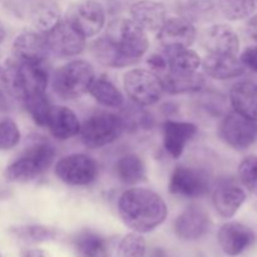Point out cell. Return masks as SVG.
<instances>
[{
    "instance_id": "38",
    "label": "cell",
    "mask_w": 257,
    "mask_h": 257,
    "mask_svg": "<svg viewBox=\"0 0 257 257\" xmlns=\"http://www.w3.org/2000/svg\"><path fill=\"white\" fill-rule=\"evenodd\" d=\"M20 257H52L49 252L42 250V248H28L22 252Z\"/></svg>"
},
{
    "instance_id": "1",
    "label": "cell",
    "mask_w": 257,
    "mask_h": 257,
    "mask_svg": "<svg viewBox=\"0 0 257 257\" xmlns=\"http://www.w3.org/2000/svg\"><path fill=\"white\" fill-rule=\"evenodd\" d=\"M118 212L125 226L135 232H151L165 222L167 206L163 198L148 188H131L118 201Z\"/></svg>"
},
{
    "instance_id": "31",
    "label": "cell",
    "mask_w": 257,
    "mask_h": 257,
    "mask_svg": "<svg viewBox=\"0 0 257 257\" xmlns=\"http://www.w3.org/2000/svg\"><path fill=\"white\" fill-rule=\"evenodd\" d=\"M23 103H24L25 109L33 118V120L40 127H47L50 112L53 109V104L48 99L45 93L32 95V97L27 98Z\"/></svg>"
},
{
    "instance_id": "18",
    "label": "cell",
    "mask_w": 257,
    "mask_h": 257,
    "mask_svg": "<svg viewBox=\"0 0 257 257\" xmlns=\"http://www.w3.org/2000/svg\"><path fill=\"white\" fill-rule=\"evenodd\" d=\"M131 19L145 32H158L167 20L166 7L156 0H138L130 9Z\"/></svg>"
},
{
    "instance_id": "6",
    "label": "cell",
    "mask_w": 257,
    "mask_h": 257,
    "mask_svg": "<svg viewBox=\"0 0 257 257\" xmlns=\"http://www.w3.org/2000/svg\"><path fill=\"white\" fill-rule=\"evenodd\" d=\"M124 120L108 112L95 113L80 125V140L88 148H100L114 142L124 131Z\"/></svg>"
},
{
    "instance_id": "8",
    "label": "cell",
    "mask_w": 257,
    "mask_h": 257,
    "mask_svg": "<svg viewBox=\"0 0 257 257\" xmlns=\"http://www.w3.org/2000/svg\"><path fill=\"white\" fill-rule=\"evenodd\" d=\"M124 89L128 97L140 105H152L162 97L161 78L152 70L132 69L124 74Z\"/></svg>"
},
{
    "instance_id": "30",
    "label": "cell",
    "mask_w": 257,
    "mask_h": 257,
    "mask_svg": "<svg viewBox=\"0 0 257 257\" xmlns=\"http://www.w3.org/2000/svg\"><path fill=\"white\" fill-rule=\"evenodd\" d=\"M168 54V68L171 72L175 73H195L198 72V68L201 67L200 55L191 50L190 48L186 49L175 50V52L167 53Z\"/></svg>"
},
{
    "instance_id": "26",
    "label": "cell",
    "mask_w": 257,
    "mask_h": 257,
    "mask_svg": "<svg viewBox=\"0 0 257 257\" xmlns=\"http://www.w3.org/2000/svg\"><path fill=\"white\" fill-rule=\"evenodd\" d=\"M117 177L125 185H137L145 180L146 171L141 157L137 155H125L117 162L115 166Z\"/></svg>"
},
{
    "instance_id": "41",
    "label": "cell",
    "mask_w": 257,
    "mask_h": 257,
    "mask_svg": "<svg viewBox=\"0 0 257 257\" xmlns=\"http://www.w3.org/2000/svg\"><path fill=\"white\" fill-rule=\"evenodd\" d=\"M0 75H2V69H0Z\"/></svg>"
},
{
    "instance_id": "37",
    "label": "cell",
    "mask_w": 257,
    "mask_h": 257,
    "mask_svg": "<svg viewBox=\"0 0 257 257\" xmlns=\"http://www.w3.org/2000/svg\"><path fill=\"white\" fill-rule=\"evenodd\" d=\"M148 65L152 68L153 72H163V70L168 69V62L166 58H163L162 55L158 54H152L148 57L147 59Z\"/></svg>"
},
{
    "instance_id": "4",
    "label": "cell",
    "mask_w": 257,
    "mask_h": 257,
    "mask_svg": "<svg viewBox=\"0 0 257 257\" xmlns=\"http://www.w3.org/2000/svg\"><path fill=\"white\" fill-rule=\"evenodd\" d=\"M54 158L55 150L53 146L37 143L8 166L5 177L10 182H29L44 173L52 166Z\"/></svg>"
},
{
    "instance_id": "32",
    "label": "cell",
    "mask_w": 257,
    "mask_h": 257,
    "mask_svg": "<svg viewBox=\"0 0 257 257\" xmlns=\"http://www.w3.org/2000/svg\"><path fill=\"white\" fill-rule=\"evenodd\" d=\"M218 8L228 20H242L248 18L256 8V0H218Z\"/></svg>"
},
{
    "instance_id": "2",
    "label": "cell",
    "mask_w": 257,
    "mask_h": 257,
    "mask_svg": "<svg viewBox=\"0 0 257 257\" xmlns=\"http://www.w3.org/2000/svg\"><path fill=\"white\" fill-rule=\"evenodd\" d=\"M103 37L117 53L122 68L136 64L148 49L146 32L132 19L118 18L110 22Z\"/></svg>"
},
{
    "instance_id": "16",
    "label": "cell",
    "mask_w": 257,
    "mask_h": 257,
    "mask_svg": "<svg viewBox=\"0 0 257 257\" xmlns=\"http://www.w3.org/2000/svg\"><path fill=\"white\" fill-rule=\"evenodd\" d=\"M211 221L208 213L200 206H190L175 221V232L178 237L195 241L203 237L210 231Z\"/></svg>"
},
{
    "instance_id": "33",
    "label": "cell",
    "mask_w": 257,
    "mask_h": 257,
    "mask_svg": "<svg viewBox=\"0 0 257 257\" xmlns=\"http://www.w3.org/2000/svg\"><path fill=\"white\" fill-rule=\"evenodd\" d=\"M146 241L143 236L138 232L125 235L119 241L115 251L117 257H145Z\"/></svg>"
},
{
    "instance_id": "12",
    "label": "cell",
    "mask_w": 257,
    "mask_h": 257,
    "mask_svg": "<svg viewBox=\"0 0 257 257\" xmlns=\"http://www.w3.org/2000/svg\"><path fill=\"white\" fill-rule=\"evenodd\" d=\"M196 28L187 18L176 17L167 19L157 32V40L171 53L175 50L186 49L193 44L196 39Z\"/></svg>"
},
{
    "instance_id": "13",
    "label": "cell",
    "mask_w": 257,
    "mask_h": 257,
    "mask_svg": "<svg viewBox=\"0 0 257 257\" xmlns=\"http://www.w3.org/2000/svg\"><path fill=\"white\" fill-rule=\"evenodd\" d=\"M44 35L49 52L58 57H74L84 50L85 38L64 19Z\"/></svg>"
},
{
    "instance_id": "39",
    "label": "cell",
    "mask_w": 257,
    "mask_h": 257,
    "mask_svg": "<svg viewBox=\"0 0 257 257\" xmlns=\"http://www.w3.org/2000/svg\"><path fill=\"white\" fill-rule=\"evenodd\" d=\"M247 33L251 38L257 43V15L251 18L247 23Z\"/></svg>"
},
{
    "instance_id": "25",
    "label": "cell",
    "mask_w": 257,
    "mask_h": 257,
    "mask_svg": "<svg viewBox=\"0 0 257 257\" xmlns=\"http://www.w3.org/2000/svg\"><path fill=\"white\" fill-rule=\"evenodd\" d=\"M88 92L99 104L104 107L119 108L124 103L122 92L105 78H94Z\"/></svg>"
},
{
    "instance_id": "29",
    "label": "cell",
    "mask_w": 257,
    "mask_h": 257,
    "mask_svg": "<svg viewBox=\"0 0 257 257\" xmlns=\"http://www.w3.org/2000/svg\"><path fill=\"white\" fill-rule=\"evenodd\" d=\"M62 20L59 9L53 3H42L32 12L33 27L42 34H47Z\"/></svg>"
},
{
    "instance_id": "21",
    "label": "cell",
    "mask_w": 257,
    "mask_h": 257,
    "mask_svg": "<svg viewBox=\"0 0 257 257\" xmlns=\"http://www.w3.org/2000/svg\"><path fill=\"white\" fill-rule=\"evenodd\" d=\"M246 201V192L237 185L222 183L215 190L212 202L220 216L230 218L236 215Z\"/></svg>"
},
{
    "instance_id": "19",
    "label": "cell",
    "mask_w": 257,
    "mask_h": 257,
    "mask_svg": "<svg viewBox=\"0 0 257 257\" xmlns=\"http://www.w3.org/2000/svg\"><path fill=\"white\" fill-rule=\"evenodd\" d=\"M197 135V127L188 122L167 120L163 124V145L168 155L173 158L181 157L186 146Z\"/></svg>"
},
{
    "instance_id": "23",
    "label": "cell",
    "mask_w": 257,
    "mask_h": 257,
    "mask_svg": "<svg viewBox=\"0 0 257 257\" xmlns=\"http://www.w3.org/2000/svg\"><path fill=\"white\" fill-rule=\"evenodd\" d=\"M230 100L235 112L257 122V83L242 80L231 88Z\"/></svg>"
},
{
    "instance_id": "7",
    "label": "cell",
    "mask_w": 257,
    "mask_h": 257,
    "mask_svg": "<svg viewBox=\"0 0 257 257\" xmlns=\"http://www.w3.org/2000/svg\"><path fill=\"white\" fill-rule=\"evenodd\" d=\"M64 20L84 38L94 37L105 24V10L98 0H79L68 8Z\"/></svg>"
},
{
    "instance_id": "17",
    "label": "cell",
    "mask_w": 257,
    "mask_h": 257,
    "mask_svg": "<svg viewBox=\"0 0 257 257\" xmlns=\"http://www.w3.org/2000/svg\"><path fill=\"white\" fill-rule=\"evenodd\" d=\"M218 243L226 255L238 256L255 241V233L241 222H227L218 231Z\"/></svg>"
},
{
    "instance_id": "5",
    "label": "cell",
    "mask_w": 257,
    "mask_h": 257,
    "mask_svg": "<svg viewBox=\"0 0 257 257\" xmlns=\"http://www.w3.org/2000/svg\"><path fill=\"white\" fill-rule=\"evenodd\" d=\"M94 78V69L90 63L72 60L55 72L53 90L62 99H75L88 92Z\"/></svg>"
},
{
    "instance_id": "11",
    "label": "cell",
    "mask_w": 257,
    "mask_h": 257,
    "mask_svg": "<svg viewBox=\"0 0 257 257\" xmlns=\"http://www.w3.org/2000/svg\"><path fill=\"white\" fill-rule=\"evenodd\" d=\"M170 192L183 197H200L210 190V176L206 171L188 166L175 168L170 180Z\"/></svg>"
},
{
    "instance_id": "22",
    "label": "cell",
    "mask_w": 257,
    "mask_h": 257,
    "mask_svg": "<svg viewBox=\"0 0 257 257\" xmlns=\"http://www.w3.org/2000/svg\"><path fill=\"white\" fill-rule=\"evenodd\" d=\"M47 127L53 137L59 141H67L79 133L80 123L72 109L64 105L60 107L53 105Z\"/></svg>"
},
{
    "instance_id": "36",
    "label": "cell",
    "mask_w": 257,
    "mask_h": 257,
    "mask_svg": "<svg viewBox=\"0 0 257 257\" xmlns=\"http://www.w3.org/2000/svg\"><path fill=\"white\" fill-rule=\"evenodd\" d=\"M243 67L257 73V47H250L241 54L240 58Z\"/></svg>"
},
{
    "instance_id": "24",
    "label": "cell",
    "mask_w": 257,
    "mask_h": 257,
    "mask_svg": "<svg viewBox=\"0 0 257 257\" xmlns=\"http://www.w3.org/2000/svg\"><path fill=\"white\" fill-rule=\"evenodd\" d=\"M163 90L170 94L198 92L205 84V78L201 73H175L168 70L162 78Z\"/></svg>"
},
{
    "instance_id": "20",
    "label": "cell",
    "mask_w": 257,
    "mask_h": 257,
    "mask_svg": "<svg viewBox=\"0 0 257 257\" xmlns=\"http://www.w3.org/2000/svg\"><path fill=\"white\" fill-rule=\"evenodd\" d=\"M201 65L206 74L218 80L237 78L245 72V67L236 55L208 54Z\"/></svg>"
},
{
    "instance_id": "40",
    "label": "cell",
    "mask_w": 257,
    "mask_h": 257,
    "mask_svg": "<svg viewBox=\"0 0 257 257\" xmlns=\"http://www.w3.org/2000/svg\"><path fill=\"white\" fill-rule=\"evenodd\" d=\"M5 35H7V32H5L4 25H3V24H2V22H0V44H2V43L4 42Z\"/></svg>"
},
{
    "instance_id": "15",
    "label": "cell",
    "mask_w": 257,
    "mask_h": 257,
    "mask_svg": "<svg viewBox=\"0 0 257 257\" xmlns=\"http://www.w3.org/2000/svg\"><path fill=\"white\" fill-rule=\"evenodd\" d=\"M49 54L47 38L42 33L24 32L13 42V55L17 62L39 64Z\"/></svg>"
},
{
    "instance_id": "9",
    "label": "cell",
    "mask_w": 257,
    "mask_h": 257,
    "mask_svg": "<svg viewBox=\"0 0 257 257\" xmlns=\"http://www.w3.org/2000/svg\"><path fill=\"white\" fill-rule=\"evenodd\" d=\"M55 175L69 186H88L97 180L98 165L89 156L74 153L65 156L57 163Z\"/></svg>"
},
{
    "instance_id": "34",
    "label": "cell",
    "mask_w": 257,
    "mask_h": 257,
    "mask_svg": "<svg viewBox=\"0 0 257 257\" xmlns=\"http://www.w3.org/2000/svg\"><path fill=\"white\" fill-rule=\"evenodd\" d=\"M238 177L250 192L257 195V156H248L240 163Z\"/></svg>"
},
{
    "instance_id": "10",
    "label": "cell",
    "mask_w": 257,
    "mask_h": 257,
    "mask_svg": "<svg viewBox=\"0 0 257 257\" xmlns=\"http://www.w3.org/2000/svg\"><path fill=\"white\" fill-rule=\"evenodd\" d=\"M218 135L230 147L238 151L246 150L256 141L257 122L233 110L221 120Z\"/></svg>"
},
{
    "instance_id": "35",
    "label": "cell",
    "mask_w": 257,
    "mask_h": 257,
    "mask_svg": "<svg viewBox=\"0 0 257 257\" xmlns=\"http://www.w3.org/2000/svg\"><path fill=\"white\" fill-rule=\"evenodd\" d=\"M20 142V131L10 118L0 120V151H9Z\"/></svg>"
},
{
    "instance_id": "14",
    "label": "cell",
    "mask_w": 257,
    "mask_h": 257,
    "mask_svg": "<svg viewBox=\"0 0 257 257\" xmlns=\"http://www.w3.org/2000/svg\"><path fill=\"white\" fill-rule=\"evenodd\" d=\"M201 44L208 54L236 55L240 49V39L235 30L226 24H215L201 34Z\"/></svg>"
},
{
    "instance_id": "3",
    "label": "cell",
    "mask_w": 257,
    "mask_h": 257,
    "mask_svg": "<svg viewBox=\"0 0 257 257\" xmlns=\"http://www.w3.org/2000/svg\"><path fill=\"white\" fill-rule=\"evenodd\" d=\"M0 79L8 94L24 102L32 95L45 93L49 75L43 63L32 64L15 60L2 70Z\"/></svg>"
},
{
    "instance_id": "28",
    "label": "cell",
    "mask_w": 257,
    "mask_h": 257,
    "mask_svg": "<svg viewBox=\"0 0 257 257\" xmlns=\"http://www.w3.org/2000/svg\"><path fill=\"white\" fill-rule=\"evenodd\" d=\"M75 250L82 257H105L107 245L102 236L92 231H83L74 238Z\"/></svg>"
},
{
    "instance_id": "27",
    "label": "cell",
    "mask_w": 257,
    "mask_h": 257,
    "mask_svg": "<svg viewBox=\"0 0 257 257\" xmlns=\"http://www.w3.org/2000/svg\"><path fill=\"white\" fill-rule=\"evenodd\" d=\"M17 240L24 243H40L54 241L59 237V231L57 228L48 227L43 225L19 226L12 230Z\"/></svg>"
}]
</instances>
